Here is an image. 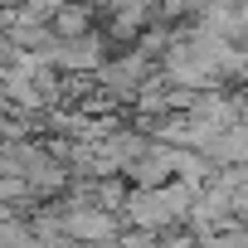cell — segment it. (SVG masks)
Returning a JSON list of instances; mask_svg holds the SVG:
<instances>
[{"label":"cell","instance_id":"6da1fadb","mask_svg":"<svg viewBox=\"0 0 248 248\" xmlns=\"http://www.w3.org/2000/svg\"><path fill=\"white\" fill-rule=\"evenodd\" d=\"M195 190L200 185H180V180L156 185V190H127V200H122V219H127L132 229H141V233L185 224V214L195 204Z\"/></svg>","mask_w":248,"mask_h":248},{"label":"cell","instance_id":"7a4b0ae2","mask_svg":"<svg viewBox=\"0 0 248 248\" xmlns=\"http://www.w3.org/2000/svg\"><path fill=\"white\" fill-rule=\"evenodd\" d=\"M59 233L63 238H73V243H97V248H107V243H117L122 238V229H117V219L112 214H102V209H88V204H59Z\"/></svg>","mask_w":248,"mask_h":248},{"label":"cell","instance_id":"3957f363","mask_svg":"<svg viewBox=\"0 0 248 248\" xmlns=\"http://www.w3.org/2000/svg\"><path fill=\"white\" fill-rule=\"evenodd\" d=\"M151 78V63L141 54H127V59H102L97 63V83H102V97L117 107V102H137V88Z\"/></svg>","mask_w":248,"mask_h":248},{"label":"cell","instance_id":"277c9868","mask_svg":"<svg viewBox=\"0 0 248 248\" xmlns=\"http://www.w3.org/2000/svg\"><path fill=\"white\" fill-rule=\"evenodd\" d=\"M39 59H44V63H59V68H73V73H88V68L97 73V63H102V39H97V34L63 39V44L54 39V44H49Z\"/></svg>","mask_w":248,"mask_h":248},{"label":"cell","instance_id":"5b68a950","mask_svg":"<svg viewBox=\"0 0 248 248\" xmlns=\"http://www.w3.org/2000/svg\"><path fill=\"white\" fill-rule=\"evenodd\" d=\"M243 127L233 122V127H224V132H214L204 146H200V156L209 161V166H243Z\"/></svg>","mask_w":248,"mask_h":248},{"label":"cell","instance_id":"8992f818","mask_svg":"<svg viewBox=\"0 0 248 248\" xmlns=\"http://www.w3.org/2000/svg\"><path fill=\"white\" fill-rule=\"evenodd\" d=\"M88 25H93V10H88V5H54V15H49V34H54L59 44L93 34Z\"/></svg>","mask_w":248,"mask_h":248},{"label":"cell","instance_id":"52a82bcc","mask_svg":"<svg viewBox=\"0 0 248 248\" xmlns=\"http://www.w3.org/2000/svg\"><path fill=\"white\" fill-rule=\"evenodd\" d=\"M146 20H151V10L141 5V0H122V5L112 10V39H132V34H141Z\"/></svg>","mask_w":248,"mask_h":248},{"label":"cell","instance_id":"ba28073f","mask_svg":"<svg viewBox=\"0 0 248 248\" xmlns=\"http://www.w3.org/2000/svg\"><path fill=\"white\" fill-rule=\"evenodd\" d=\"M0 63H15V49H10V39L0 34Z\"/></svg>","mask_w":248,"mask_h":248},{"label":"cell","instance_id":"9c48e42d","mask_svg":"<svg viewBox=\"0 0 248 248\" xmlns=\"http://www.w3.org/2000/svg\"><path fill=\"white\" fill-rule=\"evenodd\" d=\"M10 5H20V0H0V15H10Z\"/></svg>","mask_w":248,"mask_h":248},{"label":"cell","instance_id":"30bf717a","mask_svg":"<svg viewBox=\"0 0 248 248\" xmlns=\"http://www.w3.org/2000/svg\"><path fill=\"white\" fill-rule=\"evenodd\" d=\"M59 5H63V0H59Z\"/></svg>","mask_w":248,"mask_h":248}]
</instances>
